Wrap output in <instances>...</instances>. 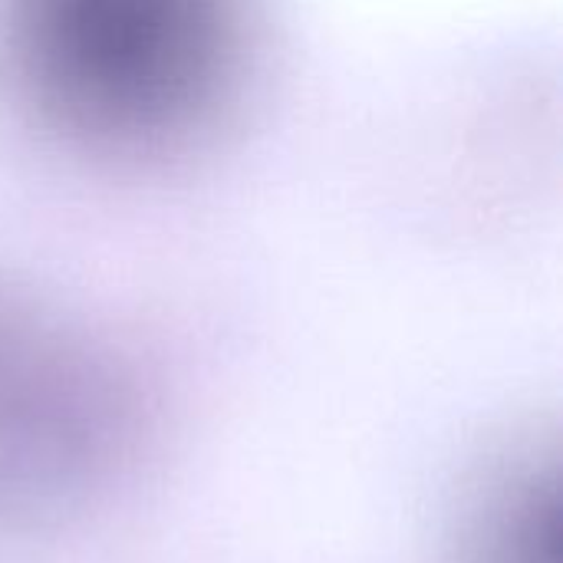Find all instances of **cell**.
Returning a JSON list of instances; mask_svg holds the SVG:
<instances>
[{
    "instance_id": "6da1fadb",
    "label": "cell",
    "mask_w": 563,
    "mask_h": 563,
    "mask_svg": "<svg viewBox=\"0 0 563 563\" xmlns=\"http://www.w3.org/2000/svg\"><path fill=\"white\" fill-rule=\"evenodd\" d=\"M20 33L46 99L115 135L185 122L224 53L218 0H20Z\"/></svg>"
},
{
    "instance_id": "7a4b0ae2",
    "label": "cell",
    "mask_w": 563,
    "mask_h": 563,
    "mask_svg": "<svg viewBox=\"0 0 563 563\" xmlns=\"http://www.w3.org/2000/svg\"><path fill=\"white\" fill-rule=\"evenodd\" d=\"M155 422L132 373L36 323L0 360V508L69 515L122 485Z\"/></svg>"
},
{
    "instance_id": "3957f363",
    "label": "cell",
    "mask_w": 563,
    "mask_h": 563,
    "mask_svg": "<svg viewBox=\"0 0 563 563\" xmlns=\"http://www.w3.org/2000/svg\"><path fill=\"white\" fill-rule=\"evenodd\" d=\"M462 563H563L558 449L525 442L485 472L468 505Z\"/></svg>"
}]
</instances>
